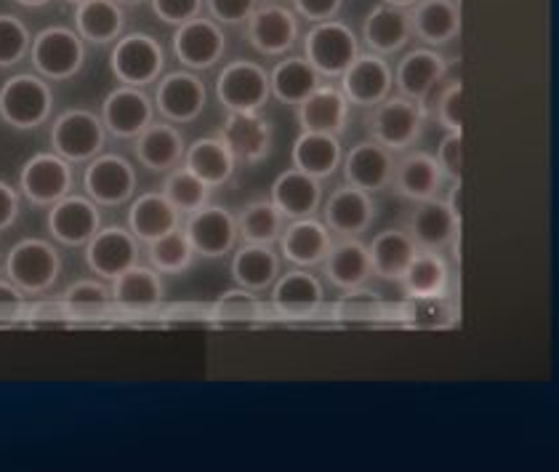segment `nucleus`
Here are the masks:
<instances>
[{
  "label": "nucleus",
  "instance_id": "09e8293b",
  "mask_svg": "<svg viewBox=\"0 0 559 472\" xmlns=\"http://www.w3.org/2000/svg\"><path fill=\"white\" fill-rule=\"evenodd\" d=\"M160 192L168 198V203L179 211L181 216L194 214L198 209H203L205 203H211V187L203 179L194 177L192 172H187L185 166H176L174 172L166 174L163 179Z\"/></svg>",
  "mask_w": 559,
  "mask_h": 472
},
{
  "label": "nucleus",
  "instance_id": "9d476101",
  "mask_svg": "<svg viewBox=\"0 0 559 472\" xmlns=\"http://www.w3.org/2000/svg\"><path fill=\"white\" fill-rule=\"evenodd\" d=\"M325 307V286L312 270L294 268L280 272L275 286L270 288V310L280 320L304 323L318 318Z\"/></svg>",
  "mask_w": 559,
  "mask_h": 472
},
{
  "label": "nucleus",
  "instance_id": "58836bf2",
  "mask_svg": "<svg viewBox=\"0 0 559 472\" xmlns=\"http://www.w3.org/2000/svg\"><path fill=\"white\" fill-rule=\"evenodd\" d=\"M62 302L70 315V326H105L115 315L109 283L99 278H81V281L70 283L62 294Z\"/></svg>",
  "mask_w": 559,
  "mask_h": 472
},
{
  "label": "nucleus",
  "instance_id": "6ab92c4d",
  "mask_svg": "<svg viewBox=\"0 0 559 472\" xmlns=\"http://www.w3.org/2000/svg\"><path fill=\"white\" fill-rule=\"evenodd\" d=\"M155 102L144 88L118 86L102 102L99 118L105 123L107 137L133 142L155 120Z\"/></svg>",
  "mask_w": 559,
  "mask_h": 472
},
{
  "label": "nucleus",
  "instance_id": "5701e85b",
  "mask_svg": "<svg viewBox=\"0 0 559 472\" xmlns=\"http://www.w3.org/2000/svg\"><path fill=\"white\" fill-rule=\"evenodd\" d=\"M333 233L318 216H304V220H288L283 235L277 240L280 257L294 268H320L325 262L328 251L333 246Z\"/></svg>",
  "mask_w": 559,
  "mask_h": 472
},
{
  "label": "nucleus",
  "instance_id": "2f4dec72",
  "mask_svg": "<svg viewBox=\"0 0 559 472\" xmlns=\"http://www.w3.org/2000/svg\"><path fill=\"white\" fill-rule=\"evenodd\" d=\"M349 110L352 105L346 102L342 88L323 83L296 107V123H299L301 131L342 137L346 123H349Z\"/></svg>",
  "mask_w": 559,
  "mask_h": 472
},
{
  "label": "nucleus",
  "instance_id": "69168bd1",
  "mask_svg": "<svg viewBox=\"0 0 559 472\" xmlns=\"http://www.w3.org/2000/svg\"><path fill=\"white\" fill-rule=\"evenodd\" d=\"M115 3H120V5H123V9H136V5L150 3V0H115Z\"/></svg>",
  "mask_w": 559,
  "mask_h": 472
},
{
  "label": "nucleus",
  "instance_id": "37998d69",
  "mask_svg": "<svg viewBox=\"0 0 559 472\" xmlns=\"http://www.w3.org/2000/svg\"><path fill=\"white\" fill-rule=\"evenodd\" d=\"M397 283L405 296L451 294L453 268L442 251H418Z\"/></svg>",
  "mask_w": 559,
  "mask_h": 472
},
{
  "label": "nucleus",
  "instance_id": "de8ad7c7",
  "mask_svg": "<svg viewBox=\"0 0 559 472\" xmlns=\"http://www.w3.org/2000/svg\"><path fill=\"white\" fill-rule=\"evenodd\" d=\"M194 259H198V253H194L190 238L181 227L147 244L150 268L160 272V275H185L194 264Z\"/></svg>",
  "mask_w": 559,
  "mask_h": 472
},
{
  "label": "nucleus",
  "instance_id": "f3484780",
  "mask_svg": "<svg viewBox=\"0 0 559 472\" xmlns=\"http://www.w3.org/2000/svg\"><path fill=\"white\" fill-rule=\"evenodd\" d=\"M408 235L418 251H453V259H459L461 244V216H455L448 203L440 198L421 201L413 205L408 216Z\"/></svg>",
  "mask_w": 559,
  "mask_h": 472
},
{
  "label": "nucleus",
  "instance_id": "864d4df0",
  "mask_svg": "<svg viewBox=\"0 0 559 472\" xmlns=\"http://www.w3.org/2000/svg\"><path fill=\"white\" fill-rule=\"evenodd\" d=\"M27 329H67L70 326V315L62 296L57 299H35L27 302V312H24V323Z\"/></svg>",
  "mask_w": 559,
  "mask_h": 472
},
{
  "label": "nucleus",
  "instance_id": "423d86ee",
  "mask_svg": "<svg viewBox=\"0 0 559 472\" xmlns=\"http://www.w3.org/2000/svg\"><path fill=\"white\" fill-rule=\"evenodd\" d=\"M109 70L120 86H155L166 70V51L147 33H123L109 51Z\"/></svg>",
  "mask_w": 559,
  "mask_h": 472
},
{
  "label": "nucleus",
  "instance_id": "49530a36",
  "mask_svg": "<svg viewBox=\"0 0 559 472\" xmlns=\"http://www.w3.org/2000/svg\"><path fill=\"white\" fill-rule=\"evenodd\" d=\"M237 233H240V244H259V246H277L280 235H283L285 216L280 214L275 203L266 201H251L242 205L235 214Z\"/></svg>",
  "mask_w": 559,
  "mask_h": 472
},
{
  "label": "nucleus",
  "instance_id": "cd10ccee",
  "mask_svg": "<svg viewBox=\"0 0 559 472\" xmlns=\"http://www.w3.org/2000/svg\"><path fill=\"white\" fill-rule=\"evenodd\" d=\"M229 257H233L229 275H233L235 286L248 288L253 294L270 292L283 272V257L275 246L240 244Z\"/></svg>",
  "mask_w": 559,
  "mask_h": 472
},
{
  "label": "nucleus",
  "instance_id": "c85d7f7f",
  "mask_svg": "<svg viewBox=\"0 0 559 472\" xmlns=\"http://www.w3.org/2000/svg\"><path fill=\"white\" fill-rule=\"evenodd\" d=\"M218 137L237 163H261L272 150V126L261 113H227Z\"/></svg>",
  "mask_w": 559,
  "mask_h": 472
},
{
  "label": "nucleus",
  "instance_id": "2eb2a0df",
  "mask_svg": "<svg viewBox=\"0 0 559 472\" xmlns=\"http://www.w3.org/2000/svg\"><path fill=\"white\" fill-rule=\"evenodd\" d=\"M83 257H86V264L94 272V278L112 283L126 270L136 268L139 259H142V244L133 238L129 227L102 225L99 233L83 246Z\"/></svg>",
  "mask_w": 559,
  "mask_h": 472
},
{
  "label": "nucleus",
  "instance_id": "bb28decb",
  "mask_svg": "<svg viewBox=\"0 0 559 472\" xmlns=\"http://www.w3.org/2000/svg\"><path fill=\"white\" fill-rule=\"evenodd\" d=\"M185 134L168 120H152L147 129L133 139L136 161L152 174H168L185 161Z\"/></svg>",
  "mask_w": 559,
  "mask_h": 472
},
{
  "label": "nucleus",
  "instance_id": "39448f33",
  "mask_svg": "<svg viewBox=\"0 0 559 472\" xmlns=\"http://www.w3.org/2000/svg\"><path fill=\"white\" fill-rule=\"evenodd\" d=\"M51 153L64 157L72 166H86L96 155L105 153L107 131L99 113L88 107H70L51 123Z\"/></svg>",
  "mask_w": 559,
  "mask_h": 472
},
{
  "label": "nucleus",
  "instance_id": "aec40b11",
  "mask_svg": "<svg viewBox=\"0 0 559 472\" xmlns=\"http://www.w3.org/2000/svg\"><path fill=\"white\" fill-rule=\"evenodd\" d=\"M246 38L264 57H285L301 38L299 16L294 14V9H285L280 3L259 5L246 22Z\"/></svg>",
  "mask_w": 559,
  "mask_h": 472
},
{
  "label": "nucleus",
  "instance_id": "a19ab883",
  "mask_svg": "<svg viewBox=\"0 0 559 472\" xmlns=\"http://www.w3.org/2000/svg\"><path fill=\"white\" fill-rule=\"evenodd\" d=\"M75 33L83 44L112 46L126 30V9L115 0H83L75 5Z\"/></svg>",
  "mask_w": 559,
  "mask_h": 472
},
{
  "label": "nucleus",
  "instance_id": "f257e3e1",
  "mask_svg": "<svg viewBox=\"0 0 559 472\" xmlns=\"http://www.w3.org/2000/svg\"><path fill=\"white\" fill-rule=\"evenodd\" d=\"M64 262L59 248L46 238H22L5 253L3 272L20 292L40 296L57 286Z\"/></svg>",
  "mask_w": 559,
  "mask_h": 472
},
{
  "label": "nucleus",
  "instance_id": "0eeeda50",
  "mask_svg": "<svg viewBox=\"0 0 559 472\" xmlns=\"http://www.w3.org/2000/svg\"><path fill=\"white\" fill-rule=\"evenodd\" d=\"M424 123H427V115L421 113V107L416 102L392 94L381 105L373 107L368 120V131L370 139L379 142L381 148L392 150V153H408V150L416 148L418 139H421Z\"/></svg>",
  "mask_w": 559,
  "mask_h": 472
},
{
  "label": "nucleus",
  "instance_id": "c9c22d12",
  "mask_svg": "<svg viewBox=\"0 0 559 472\" xmlns=\"http://www.w3.org/2000/svg\"><path fill=\"white\" fill-rule=\"evenodd\" d=\"M181 220H185V216H181L179 211L168 203V198L157 190L131 198L129 214H126V227L131 229V235L139 244L147 246L150 240L181 227Z\"/></svg>",
  "mask_w": 559,
  "mask_h": 472
},
{
  "label": "nucleus",
  "instance_id": "bf43d9fd",
  "mask_svg": "<svg viewBox=\"0 0 559 472\" xmlns=\"http://www.w3.org/2000/svg\"><path fill=\"white\" fill-rule=\"evenodd\" d=\"M344 9V0H294V14L312 24L336 20Z\"/></svg>",
  "mask_w": 559,
  "mask_h": 472
},
{
  "label": "nucleus",
  "instance_id": "603ef678",
  "mask_svg": "<svg viewBox=\"0 0 559 472\" xmlns=\"http://www.w3.org/2000/svg\"><path fill=\"white\" fill-rule=\"evenodd\" d=\"M166 329H194V326H209L211 305L205 302H174V305H163L160 312L155 315Z\"/></svg>",
  "mask_w": 559,
  "mask_h": 472
},
{
  "label": "nucleus",
  "instance_id": "20e7f679",
  "mask_svg": "<svg viewBox=\"0 0 559 472\" xmlns=\"http://www.w3.org/2000/svg\"><path fill=\"white\" fill-rule=\"evenodd\" d=\"M362 54L360 35L355 33L352 24L336 20L312 24L307 35H304V59L312 64L323 78L338 81L344 70L355 62Z\"/></svg>",
  "mask_w": 559,
  "mask_h": 472
},
{
  "label": "nucleus",
  "instance_id": "dca6fc26",
  "mask_svg": "<svg viewBox=\"0 0 559 472\" xmlns=\"http://www.w3.org/2000/svg\"><path fill=\"white\" fill-rule=\"evenodd\" d=\"M109 292H112L115 312L133 320L152 318L166 305L163 275L152 270L150 264H136V268L126 270L123 275H118L109 283Z\"/></svg>",
  "mask_w": 559,
  "mask_h": 472
},
{
  "label": "nucleus",
  "instance_id": "c756f323",
  "mask_svg": "<svg viewBox=\"0 0 559 472\" xmlns=\"http://www.w3.org/2000/svg\"><path fill=\"white\" fill-rule=\"evenodd\" d=\"M413 30H411V16L405 9H394V5H376L373 11L362 22V35L360 44L368 48L376 57H392L400 54L405 46L411 44Z\"/></svg>",
  "mask_w": 559,
  "mask_h": 472
},
{
  "label": "nucleus",
  "instance_id": "f8f14e48",
  "mask_svg": "<svg viewBox=\"0 0 559 472\" xmlns=\"http://www.w3.org/2000/svg\"><path fill=\"white\" fill-rule=\"evenodd\" d=\"M75 187L72 163L57 153H38L20 168V196L38 209H51L53 203L70 196Z\"/></svg>",
  "mask_w": 559,
  "mask_h": 472
},
{
  "label": "nucleus",
  "instance_id": "052dcab7",
  "mask_svg": "<svg viewBox=\"0 0 559 472\" xmlns=\"http://www.w3.org/2000/svg\"><path fill=\"white\" fill-rule=\"evenodd\" d=\"M22 214V196L16 187H11L9 181L0 179V233L11 229L16 225Z\"/></svg>",
  "mask_w": 559,
  "mask_h": 472
},
{
  "label": "nucleus",
  "instance_id": "a18cd8bd",
  "mask_svg": "<svg viewBox=\"0 0 559 472\" xmlns=\"http://www.w3.org/2000/svg\"><path fill=\"white\" fill-rule=\"evenodd\" d=\"M266 320V305L248 288H227L211 302V329H257Z\"/></svg>",
  "mask_w": 559,
  "mask_h": 472
},
{
  "label": "nucleus",
  "instance_id": "0e129e2a",
  "mask_svg": "<svg viewBox=\"0 0 559 472\" xmlns=\"http://www.w3.org/2000/svg\"><path fill=\"white\" fill-rule=\"evenodd\" d=\"M384 3L386 5H394V9H405V11H408V9H413V5L418 3V0H384Z\"/></svg>",
  "mask_w": 559,
  "mask_h": 472
},
{
  "label": "nucleus",
  "instance_id": "6e6552de",
  "mask_svg": "<svg viewBox=\"0 0 559 472\" xmlns=\"http://www.w3.org/2000/svg\"><path fill=\"white\" fill-rule=\"evenodd\" d=\"M216 99L227 113H261L270 105V72L251 59L224 64L216 78Z\"/></svg>",
  "mask_w": 559,
  "mask_h": 472
},
{
  "label": "nucleus",
  "instance_id": "ddd939ff",
  "mask_svg": "<svg viewBox=\"0 0 559 472\" xmlns=\"http://www.w3.org/2000/svg\"><path fill=\"white\" fill-rule=\"evenodd\" d=\"M174 57L185 70L203 72L216 68L227 54V35L218 22L211 16H194V20L174 27Z\"/></svg>",
  "mask_w": 559,
  "mask_h": 472
},
{
  "label": "nucleus",
  "instance_id": "412c9836",
  "mask_svg": "<svg viewBox=\"0 0 559 472\" xmlns=\"http://www.w3.org/2000/svg\"><path fill=\"white\" fill-rule=\"evenodd\" d=\"M394 166H397V157H394L392 150L368 139V142H357L349 150H344V161L338 172L344 174V185L376 196V192H384L392 187Z\"/></svg>",
  "mask_w": 559,
  "mask_h": 472
},
{
  "label": "nucleus",
  "instance_id": "f03ea898",
  "mask_svg": "<svg viewBox=\"0 0 559 472\" xmlns=\"http://www.w3.org/2000/svg\"><path fill=\"white\" fill-rule=\"evenodd\" d=\"M53 113V91L46 78L35 72L11 75L0 86V120L14 131H35L48 123Z\"/></svg>",
  "mask_w": 559,
  "mask_h": 472
},
{
  "label": "nucleus",
  "instance_id": "ea45409f",
  "mask_svg": "<svg viewBox=\"0 0 559 472\" xmlns=\"http://www.w3.org/2000/svg\"><path fill=\"white\" fill-rule=\"evenodd\" d=\"M323 86V75L304 59V54H288L270 70L272 99L285 107H299L312 91Z\"/></svg>",
  "mask_w": 559,
  "mask_h": 472
},
{
  "label": "nucleus",
  "instance_id": "e433bc0d",
  "mask_svg": "<svg viewBox=\"0 0 559 472\" xmlns=\"http://www.w3.org/2000/svg\"><path fill=\"white\" fill-rule=\"evenodd\" d=\"M320 268H323V275L331 281V286H336L338 292L368 286V281L373 278L368 244H362V238L333 240L331 251H328L325 262Z\"/></svg>",
  "mask_w": 559,
  "mask_h": 472
},
{
  "label": "nucleus",
  "instance_id": "13d9d810",
  "mask_svg": "<svg viewBox=\"0 0 559 472\" xmlns=\"http://www.w3.org/2000/svg\"><path fill=\"white\" fill-rule=\"evenodd\" d=\"M27 294L20 292L9 278H0V329H16L24 323Z\"/></svg>",
  "mask_w": 559,
  "mask_h": 472
},
{
  "label": "nucleus",
  "instance_id": "7c9ffc66",
  "mask_svg": "<svg viewBox=\"0 0 559 472\" xmlns=\"http://www.w3.org/2000/svg\"><path fill=\"white\" fill-rule=\"evenodd\" d=\"M442 187H445V177L431 153H405L403 161H397L394 166L392 190L405 201L421 203L440 198Z\"/></svg>",
  "mask_w": 559,
  "mask_h": 472
},
{
  "label": "nucleus",
  "instance_id": "4d7b16f0",
  "mask_svg": "<svg viewBox=\"0 0 559 472\" xmlns=\"http://www.w3.org/2000/svg\"><path fill=\"white\" fill-rule=\"evenodd\" d=\"M152 14L157 16L168 27H179V24L194 20L203 14L205 0H150Z\"/></svg>",
  "mask_w": 559,
  "mask_h": 472
},
{
  "label": "nucleus",
  "instance_id": "b1692460",
  "mask_svg": "<svg viewBox=\"0 0 559 472\" xmlns=\"http://www.w3.org/2000/svg\"><path fill=\"white\" fill-rule=\"evenodd\" d=\"M323 222L333 238H362L376 222V201L357 187H338L323 201Z\"/></svg>",
  "mask_w": 559,
  "mask_h": 472
},
{
  "label": "nucleus",
  "instance_id": "7ed1b4c3",
  "mask_svg": "<svg viewBox=\"0 0 559 472\" xmlns=\"http://www.w3.org/2000/svg\"><path fill=\"white\" fill-rule=\"evenodd\" d=\"M88 44H83L81 35L72 27L62 24H51V27L40 30L33 35L29 44V62H33L35 75L46 78V81H72L88 59Z\"/></svg>",
  "mask_w": 559,
  "mask_h": 472
},
{
  "label": "nucleus",
  "instance_id": "6e6d98bb",
  "mask_svg": "<svg viewBox=\"0 0 559 472\" xmlns=\"http://www.w3.org/2000/svg\"><path fill=\"white\" fill-rule=\"evenodd\" d=\"M261 0H205V11L222 27H246Z\"/></svg>",
  "mask_w": 559,
  "mask_h": 472
},
{
  "label": "nucleus",
  "instance_id": "3c124183",
  "mask_svg": "<svg viewBox=\"0 0 559 472\" xmlns=\"http://www.w3.org/2000/svg\"><path fill=\"white\" fill-rule=\"evenodd\" d=\"M461 96H464V88H461L459 78H453V81H448L442 86L437 99L431 102L429 115H435V120L445 131H464V105H461Z\"/></svg>",
  "mask_w": 559,
  "mask_h": 472
},
{
  "label": "nucleus",
  "instance_id": "473e14b6",
  "mask_svg": "<svg viewBox=\"0 0 559 472\" xmlns=\"http://www.w3.org/2000/svg\"><path fill=\"white\" fill-rule=\"evenodd\" d=\"M413 38L429 48L453 44L461 33V9L455 0H418L408 9Z\"/></svg>",
  "mask_w": 559,
  "mask_h": 472
},
{
  "label": "nucleus",
  "instance_id": "79ce46f5",
  "mask_svg": "<svg viewBox=\"0 0 559 472\" xmlns=\"http://www.w3.org/2000/svg\"><path fill=\"white\" fill-rule=\"evenodd\" d=\"M370 253V268H373V278H381L386 283H397L403 278L405 268L411 259L418 253V246L413 244L408 229L389 227L381 229L373 240L368 244Z\"/></svg>",
  "mask_w": 559,
  "mask_h": 472
},
{
  "label": "nucleus",
  "instance_id": "4be33fe9",
  "mask_svg": "<svg viewBox=\"0 0 559 472\" xmlns=\"http://www.w3.org/2000/svg\"><path fill=\"white\" fill-rule=\"evenodd\" d=\"M338 88L346 96L352 107H370L373 110L376 105L392 96L394 78L392 68L384 57H376V54L362 51L349 68L344 70V75L338 78Z\"/></svg>",
  "mask_w": 559,
  "mask_h": 472
},
{
  "label": "nucleus",
  "instance_id": "9b49d317",
  "mask_svg": "<svg viewBox=\"0 0 559 472\" xmlns=\"http://www.w3.org/2000/svg\"><path fill=\"white\" fill-rule=\"evenodd\" d=\"M155 113L174 126L194 123L209 105V86L192 70H174L155 83Z\"/></svg>",
  "mask_w": 559,
  "mask_h": 472
},
{
  "label": "nucleus",
  "instance_id": "72a5a7b5",
  "mask_svg": "<svg viewBox=\"0 0 559 472\" xmlns=\"http://www.w3.org/2000/svg\"><path fill=\"white\" fill-rule=\"evenodd\" d=\"M181 166L203 179L211 190L227 187L237 174V157L222 137H200L185 150Z\"/></svg>",
  "mask_w": 559,
  "mask_h": 472
},
{
  "label": "nucleus",
  "instance_id": "e2e57ef3",
  "mask_svg": "<svg viewBox=\"0 0 559 472\" xmlns=\"http://www.w3.org/2000/svg\"><path fill=\"white\" fill-rule=\"evenodd\" d=\"M14 3L24 5V9H44V5L51 3V0H14Z\"/></svg>",
  "mask_w": 559,
  "mask_h": 472
},
{
  "label": "nucleus",
  "instance_id": "1a4fd4ad",
  "mask_svg": "<svg viewBox=\"0 0 559 472\" xmlns=\"http://www.w3.org/2000/svg\"><path fill=\"white\" fill-rule=\"evenodd\" d=\"M139 177L129 157L118 153H102L86 163L83 172V196H88L99 209H118L131 203L136 196Z\"/></svg>",
  "mask_w": 559,
  "mask_h": 472
},
{
  "label": "nucleus",
  "instance_id": "5fc2aeb1",
  "mask_svg": "<svg viewBox=\"0 0 559 472\" xmlns=\"http://www.w3.org/2000/svg\"><path fill=\"white\" fill-rule=\"evenodd\" d=\"M435 161L445 181L464 177V134L461 131H445L435 150Z\"/></svg>",
  "mask_w": 559,
  "mask_h": 472
},
{
  "label": "nucleus",
  "instance_id": "4468645a",
  "mask_svg": "<svg viewBox=\"0 0 559 472\" xmlns=\"http://www.w3.org/2000/svg\"><path fill=\"white\" fill-rule=\"evenodd\" d=\"M194 253L203 259H224L240 246V233H237V220L229 209L216 203H205L194 214H187L181 222Z\"/></svg>",
  "mask_w": 559,
  "mask_h": 472
},
{
  "label": "nucleus",
  "instance_id": "c03bdc74",
  "mask_svg": "<svg viewBox=\"0 0 559 472\" xmlns=\"http://www.w3.org/2000/svg\"><path fill=\"white\" fill-rule=\"evenodd\" d=\"M331 320L342 329H373L389 320V305L368 286L346 288L331 305Z\"/></svg>",
  "mask_w": 559,
  "mask_h": 472
},
{
  "label": "nucleus",
  "instance_id": "338daca9",
  "mask_svg": "<svg viewBox=\"0 0 559 472\" xmlns=\"http://www.w3.org/2000/svg\"><path fill=\"white\" fill-rule=\"evenodd\" d=\"M67 3H72V5H78V3H83V0H67Z\"/></svg>",
  "mask_w": 559,
  "mask_h": 472
},
{
  "label": "nucleus",
  "instance_id": "a211bd4d",
  "mask_svg": "<svg viewBox=\"0 0 559 472\" xmlns=\"http://www.w3.org/2000/svg\"><path fill=\"white\" fill-rule=\"evenodd\" d=\"M102 209L81 192H70L57 201L46 214V229L53 244L67 248H83L99 233Z\"/></svg>",
  "mask_w": 559,
  "mask_h": 472
},
{
  "label": "nucleus",
  "instance_id": "f704fd0d",
  "mask_svg": "<svg viewBox=\"0 0 559 472\" xmlns=\"http://www.w3.org/2000/svg\"><path fill=\"white\" fill-rule=\"evenodd\" d=\"M408 331H451L459 326V305L451 294H431V296H405L394 307V318Z\"/></svg>",
  "mask_w": 559,
  "mask_h": 472
},
{
  "label": "nucleus",
  "instance_id": "4c0bfd02",
  "mask_svg": "<svg viewBox=\"0 0 559 472\" xmlns=\"http://www.w3.org/2000/svg\"><path fill=\"white\" fill-rule=\"evenodd\" d=\"M344 161V144L342 139L333 134H320V131H301L294 139L290 148V163L299 172L309 174V177L325 181L342 168Z\"/></svg>",
  "mask_w": 559,
  "mask_h": 472
},
{
  "label": "nucleus",
  "instance_id": "393cba45",
  "mask_svg": "<svg viewBox=\"0 0 559 472\" xmlns=\"http://www.w3.org/2000/svg\"><path fill=\"white\" fill-rule=\"evenodd\" d=\"M448 68L451 64H448V59L437 48H413V51L400 59L397 70H392L394 88H397L400 96L421 105L429 96V91L448 75Z\"/></svg>",
  "mask_w": 559,
  "mask_h": 472
},
{
  "label": "nucleus",
  "instance_id": "a878e982",
  "mask_svg": "<svg viewBox=\"0 0 559 472\" xmlns=\"http://www.w3.org/2000/svg\"><path fill=\"white\" fill-rule=\"evenodd\" d=\"M323 192V181L290 166L272 181L270 201L277 205L285 220H304V216L320 214L325 201Z\"/></svg>",
  "mask_w": 559,
  "mask_h": 472
},
{
  "label": "nucleus",
  "instance_id": "680f3d73",
  "mask_svg": "<svg viewBox=\"0 0 559 472\" xmlns=\"http://www.w3.org/2000/svg\"><path fill=\"white\" fill-rule=\"evenodd\" d=\"M461 196H464V181H461V179H453V181H451V187H448V192H445V198H442V201L448 203V209H451L455 216H461Z\"/></svg>",
  "mask_w": 559,
  "mask_h": 472
},
{
  "label": "nucleus",
  "instance_id": "8fccbe9b",
  "mask_svg": "<svg viewBox=\"0 0 559 472\" xmlns=\"http://www.w3.org/2000/svg\"><path fill=\"white\" fill-rule=\"evenodd\" d=\"M29 35L27 24L14 14H0V70H9L29 57Z\"/></svg>",
  "mask_w": 559,
  "mask_h": 472
}]
</instances>
